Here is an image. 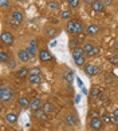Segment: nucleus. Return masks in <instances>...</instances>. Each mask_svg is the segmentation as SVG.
I'll return each mask as SVG.
<instances>
[{
    "instance_id": "22",
    "label": "nucleus",
    "mask_w": 118,
    "mask_h": 131,
    "mask_svg": "<svg viewBox=\"0 0 118 131\" xmlns=\"http://www.w3.org/2000/svg\"><path fill=\"white\" fill-rule=\"evenodd\" d=\"M30 82L32 83V84H38V83H40V80H42V75H34V76H28Z\"/></svg>"
},
{
    "instance_id": "20",
    "label": "nucleus",
    "mask_w": 118,
    "mask_h": 131,
    "mask_svg": "<svg viewBox=\"0 0 118 131\" xmlns=\"http://www.w3.org/2000/svg\"><path fill=\"white\" fill-rule=\"evenodd\" d=\"M64 79H66V82L68 83V84H71V83L74 82V71L73 70H68L66 74H64Z\"/></svg>"
},
{
    "instance_id": "28",
    "label": "nucleus",
    "mask_w": 118,
    "mask_h": 131,
    "mask_svg": "<svg viewBox=\"0 0 118 131\" xmlns=\"http://www.w3.org/2000/svg\"><path fill=\"white\" fill-rule=\"evenodd\" d=\"M83 50H85V52L87 53V55H90V52L94 50V46H93L91 43H85V46H83Z\"/></svg>"
},
{
    "instance_id": "21",
    "label": "nucleus",
    "mask_w": 118,
    "mask_h": 131,
    "mask_svg": "<svg viewBox=\"0 0 118 131\" xmlns=\"http://www.w3.org/2000/svg\"><path fill=\"white\" fill-rule=\"evenodd\" d=\"M99 94H101V90H99V87H91V91H90V98H98Z\"/></svg>"
},
{
    "instance_id": "23",
    "label": "nucleus",
    "mask_w": 118,
    "mask_h": 131,
    "mask_svg": "<svg viewBox=\"0 0 118 131\" xmlns=\"http://www.w3.org/2000/svg\"><path fill=\"white\" fill-rule=\"evenodd\" d=\"M46 34H47V36H48V38H55L56 35H58V31H56L55 28L50 27V28H47V29H46Z\"/></svg>"
},
{
    "instance_id": "9",
    "label": "nucleus",
    "mask_w": 118,
    "mask_h": 131,
    "mask_svg": "<svg viewBox=\"0 0 118 131\" xmlns=\"http://www.w3.org/2000/svg\"><path fill=\"white\" fill-rule=\"evenodd\" d=\"M98 71H99V70H98L94 64H86V66H85V72H86L88 76H93V75L98 74Z\"/></svg>"
},
{
    "instance_id": "35",
    "label": "nucleus",
    "mask_w": 118,
    "mask_h": 131,
    "mask_svg": "<svg viewBox=\"0 0 118 131\" xmlns=\"http://www.w3.org/2000/svg\"><path fill=\"white\" fill-rule=\"evenodd\" d=\"M98 53H99V48H98V47H94V50L90 52V55H88V56H97Z\"/></svg>"
},
{
    "instance_id": "2",
    "label": "nucleus",
    "mask_w": 118,
    "mask_h": 131,
    "mask_svg": "<svg viewBox=\"0 0 118 131\" xmlns=\"http://www.w3.org/2000/svg\"><path fill=\"white\" fill-rule=\"evenodd\" d=\"M23 20H24V16H23V14L20 12V11H14L12 15H11V23H12L14 27H17L20 26Z\"/></svg>"
},
{
    "instance_id": "17",
    "label": "nucleus",
    "mask_w": 118,
    "mask_h": 131,
    "mask_svg": "<svg viewBox=\"0 0 118 131\" xmlns=\"http://www.w3.org/2000/svg\"><path fill=\"white\" fill-rule=\"evenodd\" d=\"M66 29H67L68 34L75 35V20H68L67 26H66Z\"/></svg>"
},
{
    "instance_id": "44",
    "label": "nucleus",
    "mask_w": 118,
    "mask_h": 131,
    "mask_svg": "<svg viewBox=\"0 0 118 131\" xmlns=\"http://www.w3.org/2000/svg\"><path fill=\"white\" fill-rule=\"evenodd\" d=\"M17 2H24V0H17Z\"/></svg>"
},
{
    "instance_id": "10",
    "label": "nucleus",
    "mask_w": 118,
    "mask_h": 131,
    "mask_svg": "<svg viewBox=\"0 0 118 131\" xmlns=\"http://www.w3.org/2000/svg\"><path fill=\"white\" fill-rule=\"evenodd\" d=\"M93 9L95 11V12H103L105 3L102 2V0H95V2L93 3Z\"/></svg>"
},
{
    "instance_id": "41",
    "label": "nucleus",
    "mask_w": 118,
    "mask_h": 131,
    "mask_svg": "<svg viewBox=\"0 0 118 131\" xmlns=\"http://www.w3.org/2000/svg\"><path fill=\"white\" fill-rule=\"evenodd\" d=\"M94 2H95V0H85V3H86V4H93Z\"/></svg>"
},
{
    "instance_id": "11",
    "label": "nucleus",
    "mask_w": 118,
    "mask_h": 131,
    "mask_svg": "<svg viewBox=\"0 0 118 131\" xmlns=\"http://www.w3.org/2000/svg\"><path fill=\"white\" fill-rule=\"evenodd\" d=\"M17 58H19L20 62H24V63L30 60V55H28L27 50H19V52H17Z\"/></svg>"
},
{
    "instance_id": "3",
    "label": "nucleus",
    "mask_w": 118,
    "mask_h": 131,
    "mask_svg": "<svg viewBox=\"0 0 118 131\" xmlns=\"http://www.w3.org/2000/svg\"><path fill=\"white\" fill-rule=\"evenodd\" d=\"M2 43L7 47H11L14 44V36L12 34L8 32V31H3L2 32Z\"/></svg>"
},
{
    "instance_id": "19",
    "label": "nucleus",
    "mask_w": 118,
    "mask_h": 131,
    "mask_svg": "<svg viewBox=\"0 0 118 131\" xmlns=\"http://www.w3.org/2000/svg\"><path fill=\"white\" fill-rule=\"evenodd\" d=\"M66 121H67V123L70 124V126H76V124H78L76 116H75L74 114H68V115H67V118H66Z\"/></svg>"
},
{
    "instance_id": "38",
    "label": "nucleus",
    "mask_w": 118,
    "mask_h": 131,
    "mask_svg": "<svg viewBox=\"0 0 118 131\" xmlns=\"http://www.w3.org/2000/svg\"><path fill=\"white\" fill-rule=\"evenodd\" d=\"M0 5H2V7H8L9 0H0Z\"/></svg>"
},
{
    "instance_id": "39",
    "label": "nucleus",
    "mask_w": 118,
    "mask_h": 131,
    "mask_svg": "<svg viewBox=\"0 0 118 131\" xmlns=\"http://www.w3.org/2000/svg\"><path fill=\"white\" fill-rule=\"evenodd\" d=\"M88 116H90V118L97 116V112H95V111H90V114H88Z\"/></svg>"
},
{
    "instance_id": "26",
    "label": "nucleus",
    "mask_w": 118,
    "mask_h": 131,
    "mask_svg": "<svg viewBox=\"0 0 118 131\" xmlns=\"http://www.w3.org/2000/svg\"><path fill=\"white\" fill-rule=\"evenodd\" d=\"M78 43H79V40L76 39V38L70 39V41H68V47H70L71 50H74V48H76V47H78Z\"/></svg>"
},
{
    "instance_id": "16",
    "label": "nucleus",
    "mask_w": 118,
    "mask_h": 131,
    "mask_svg": "<svg viewBox=\"0 0 118 131\" xmlns=\"http://www.w3.org/2000/svg\"><path fill=\"white\" fill-rule=\"evenodd\" d=\"M30 75V71L26 68V67H23V68H20L19 71H17V72H16V76H17V78H19V79H24L26 78V76H28Z\"/></svg>"
},
{
    "instance_id": "5",
    "label": "nucleus",
    "mask_w": 118,
    "mask_h": 131,
    "mask_svg": "<svg viewBox=\"0 0 118 131\" xmlns=\"http://www.w3.org/2000/svg\"><path fill=\"white\" fill-rule=\"evenodd\" d=\"M35 118H36L39 122H47L48 121V114L44 112L43 108H39V110L35 111Z\"/></svg>"
},
{
    "instance_id": "7",
    "label": "nucleus",
    "mask_w": 118,
    "mask_h": 131,
    "mask_svg": "<svg viewBox=\"0 0 118 131\" xmlns=\"http://www.w3.org/2000/svg\"><path fill=\"white\" fill-rule=\"evenodd\" d=\"M36 47H38L36 40H32L31 43H30L28 48H27V52H28V55H30V58H31V59H34L35 55H36Z\"/></svg>"
},
{
    "instance_id": "32",
    "label": "nucleus",
    "mask_w": 118,
    "mask_h": 131,
    "mask_svg": "<svg viewBox=\"0 0 118 131\" xmlns=\"http://www.w3.org/2000/svg\"><path fill=\"white\" fill-rule=\"evenodd\" d=\"M109 62L113 64V66H118V55H114L109 59Z\"/></svg>"
},
{
    "instance_id": "6",
    "label": "nucleus",
    "mask_w": 118,
    "mask_h": 131,
    "mask_svg": "<svg viewBox=\"0 0 118 131\" xmlns=\"http://www.w3.org/2000/svg\"><path fill=\"white\" fill-rule=\"evenodd\" d=\"M52 59V55L47 51V50H40L39 51V60L42 63H46V62H50Z\"/></svg>"
},
{
    "instance_id": "45",
    "label": "nucleus",
    "mask_w": 118,
    "mask_h": 131,
    "mask_svg": "<svg viewBox=\"0 0 118 131\" xmlns=\"http://www.w3.org/2000/svg\"><path fill=\"white\" fill-rule=\"evenodd\" d=\"M66 2H68V3H70V2H71V0H66Z\"/></svg>"
},
{
    "instance_id": "40",
    "label": "nucleus",
    "mask_w": 118,
    "mask_h": 131,
    "mask_svg": "<svg viewBox=\"0 0 118 131\" xmlns=\"http://www.w3.org/2000/svg\"><path fill=\"white\" fill-rule=\"evenodd\" d=\"M102 2H103L105 4H107V5H110L111 3H113V0H102Z\"/></svg>"
},
{
    "instance_id": "30",
    "label": "nucleus",
    "mask_w": 118,
    "mask_h": 131,
    "mask_svg": "<svg viewBox=\"0 0 118 131\" xmlns=\"http://www.w3.org/2000/svg\"><path fill=\"white\" fill-rule=\"evenodd\" d=\"M74 63H75V66H83L85 64V56H82V58H78V59H74Z\"/></svg>"
},
{
    "instance_id": "13",
    "label": "nucleus",
    "mask_w": 118,
    "mask_h": 131,
    "mask_svg": "<svg viewBox=\"0 0 118 131\" xmlns=\"http://www.w3.org/2000/svg\"><path fill=\"white\" fill-rule=\"evenodd\" d=\"M40 107H42V100H40L39 98H35L32 102H31V104H30V108H31L32 111H36V110H39Z\"/></svg>"
},
{
    "instance_id": "31",
    "label": "nucleus",
    "mask_w": 118,
    "mask_h": 131,
    "mask_svg": "<svg viewBox=\"0 0 118 131\" xmlns=\"http://www.w3.org/2000/svg\"><path fill=\"white\" fill-rule=\"evenodd\" d=\"M68 5H70V8H78L79 0H71V2L68 3Z\"/></svg>"
},
{
    "instance_id": "18",
    "label": "nucleus",
    "mask_w": 118,
    "mask_h": 131,
    "mask_svg": "<svg viewBox=\"0 0 118 131\" xmlns=\"http://www.w3.org/2000/svg\"><path fill=\"white\" fill-rule=\"evenodd\" d=\"M5 121H7V123H9V124H15L16 121H17V116L14 114V112H9V114L5 115Z\"/></svg>"
},
{
    "instance_id": "34",
    "label": "nucleus",
    "mask_w": 118,
    "mask_h": 131,
    "mask_svg": "<svg viewBox=\"0 0 118 131\" xmlns=\"http://www.w3.org/2000/svg\"><path fill=\"white\" fill-rule=\"evenodd\" d=\"M102 122H105V123H111L113 121H111V118H110L107 114H105V115L102 116Z\"/></svg>"
},
{
    "instance_id": "29",
    "label": "nucleus",
    "mask_w": 118,
    "mask_h": 131,
    "mask_svg": "<svg viewBox=\"0 0 118 131\" xmlns=\"http://www.w3.org/2000/svg\"><path fill=\"white\" fill-rule=\"evenodd\" d=\"M61 17H62V19H64V20H66V19H70V17H71V11H70V9L63 11V12L61 14Z\"/></svg>"
},
{
    "instance_id": "43",
    "label": "nucleus",
    "mask_w": 118,
    "mask_h": 131,
    "mask_svg": "<svg viewBox=\"0 0 118 131\" xmlns=\"http://www.w3.org/2000/svg\"><path fill=\"white\" fill-rule=\"evenodd\" d=\"M114 47H115V48H117V50H118V40H117V41H115V44H114Z\"/></svg>"
},
{
    "instance_id": "27",
    "label": "nucleus",
    "mask_w": 118,
    "mask_h": 131,
    "mask_svg": "<svg viewBox=\"0 0 118 131\" xmlns=\"http://www.w3.org/2000/svg\"><path fill=\"white\" fill-rule=\"evenodd\" d=\"M82 23L79 21V20H75V35H79V34H82Z\"/></svg>"
},
{
    "instance_id": "33",
    "label": "nucleus",
    "mask_w": 118,
    "mask_h": 131,
    "mask_svg": "<svg viewBox=\"0 0 118 131\" xmlns=\"http://www.w3.org/2000/svg\"><path fill=\"white\" fill-rule=\"evenodd\" d=\"M47 7H48L50 9H58V4L55 2H50L48 4H47Z\"/></svg>"
},
{
    "instance_id": "15",
    "label": "nucleus",
    "mask_w": 118,
    "mask_h": 131,
    "mask_svg": "<svg viewBox=\"0 0 118 131\" xmlns=\"http://www.w3.org/2000/svg\"><path fill=\"white\" fill-rule=\"evenodd\" d=\"M98 31H99V27L97 24H90L88 28H87V34L90 35V36H95V35L98 34Z\"/></svg>"
},
{
    "instance_id": "4",
    "label": "nucleus",
    "mask_w": 118,
    "mask_h": 131,
    "mask_svg": "<svg viewBox=\"0 0 118 131\" xmlns=\"http://www.w3.org/2000/svg\"><path fill=\"white\" fill-rule=\"evenodd\" d=\"M90 128L91 130H95V131H101L102 130V119H99L98 116L91 118V121H90Z\"/></svg>"
},
{
    "instance_id": "1",
    "label": "nucleus",
    "mask_w": 118,
    "mask_h": 131,
    "mask_svg": "<svg viewBox=\"0 0 118 131\" xmlns=\"http://www.w3.org/2000/svg\"><path fill=\"white\" fill-rule=\"evenodd\" d=\"M15 96V91L11 88L9 86L7 87H2V90H0V99H2V102H9V100H12V98Z\"/></svg>"
},
{
    "instance_id": "37",
    "label": "nucleus",
    "mask_w": 118,
    "mask_h": 131,
    "mask_svg": "<svg viewBox=\"0 0 118 131\" xmlns=\"http://www.w3.org/2000/svg\"><path fill=\"white\" fill-rule=\"evenodd\" d=\"M113 122H114V123L118 122V108L114 110V112H113Z\"/></svg>"
},
{
    "instance_id": "25",
    "label": "nucleus",
    "mask_w": 118,
    "mask_h": 131,
    "mask_svg": "<svg viewBox=\"0 0 118 131\" xmlns=\"http://www.w3.org/2000/svg\"><path fill=\"white\" fill-rule=\"evenodd\" d=\"M0 60H2V63H7L9 60V55L5 51H2L0 52Z\"/></svg>"
},
{
    "instance_id": "36",
    "label": "nucleus",
    "mask_w": 118,
    "mask_h": 131,
    "mask_svg": "<svg viewBox=\"0 0 118 131\" xmlns=\"http://www.w3.org/2000/svg\"><path fill=\"white\" fill-rule=\"evenodd\" d=\"M7 64H8V68H11V70L16 67V63H15V62L12 60V59H9V60L7 62Z\"/></svg>"
},
{
    "instance_id": "8",
    "label": "nucleus",
    "mask_w": 118,
    "mask_h": 131,
    "mask_svg": "<svg viewBox=\"0 0 118 131\" xmlns=\"http://www.w3.org/2000/svg\"><path fill=\"white\" fill-rule=\"evenodd\" d=\"M42 108L44 110V112H47V114H55V112H56L55 104H52L51 102H46V103L42 106Z\"/></svg>"
},
{
    "instance_id": "24",
    "label": "nucleus",
    "mask_w": 118,
    "mask_h": 131,
    "mask_svg": "<svg viewBox=\"0 0 118 131\" xmlns=\"http://www.w3.org/2000/svg\"><path fill=\"white\" fill-rule=\"evenodd\" d=\"M34 75H42V68L40 67H34L30 70V75L28 76H34Z\"/></svg>"
},
{
    "instance_id": "14",
    "label": "nucleus",
    "mask_w": 118,
    "mask_h": 131,
    "mask_svg": "<svg viewBox=\"0 0 118 131\" xmlns=\"http://www.w3.org/2000/svg\"><path fill=\"white\" fill-rule=\"evenodd\" d=\"M17 103H19V106L22 107V108H30V100L26 98V96H20L19 100H17Z\"/></svg>"
},
{
    "instance_id": "12",
    "label": "nucleus",
    "mask_w": 118,
    "mask_h": 131,
    "mask_svg": "<svg viewBox=\"0 0 118 131\" xmlns=\"http://www.w3.org/2000/svg\"><path fill=\"white\" fill-rule=\"evenodd\" d=\"M85 50L83 48H81V47H76V48L73 50V59H78V58H82V56H85Z\"/></svg>"
},
{
    "instance_id": "42",
    "label": "nucleus",
    "mask_w": 118,
    "mask_h": 131,
    "mask_svg": "<svg viewBox=\"0 0 118 131\" xmlns=\"http://www.w3.org/2000/svg\"><path fill=\"white\" fill-rule=\"evenodd\" d=\"M82 92H83V94H87V90H86V88L83 87V88H82Z\"/></svg>"
}]
</instances>
